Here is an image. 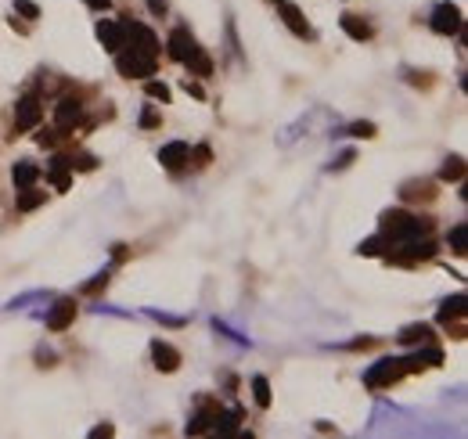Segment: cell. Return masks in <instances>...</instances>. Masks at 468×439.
I'll return each instance as SVG.
<instances>
[{
    "label": "cell",
    "mask_w": 468,
    "mask_h": 439,
    "mask_svg": "<svg viewBox=\"0 0 468 439\" xmlns=\"http://www.w3.org/2000/svg\"><path fill=\"white\" fill-rule=\"evenodd\" d=\"M87 4H90L94 11H108V4H112V0H87Z\"/></svg>",
    "instance_id": "33"
},
{
    "label": "cell",
    "mask_w": 468,
    "mask_h": 439,
    "mask_svg": "<svg viewBox=\"0 0 468 439\" xmlns=\"http://www.w3.org/2000/svg\"><path fill=\"white\" fill-rule=\"evenodd\" d=\"M62 141V130L58 127H51V130H36V144H40V148H54Z\"/></svg>",
    "instance_id": "27"
},
{
    "label": "cell",
    "mask_w": 468,
    "mask_h": 439,
    "mask_svg": "<svg viewBox=\"0 0 468 439\" xmlns=\"http://www.w3.org/2000/svg\"><path fill=\"white\" fill-rule=\"evenodd\" d=\"M159 163H163L166 170H184V166L191 163V144H187V141H170V144L159 151Z\"/></svg>",
    "instance_id": "10"
},
{
    "label": "cell",
    "mask_w": 468,
    "mask_h": 439,
    "mask_svg": "<svg viewBox=\"0 0 468 439\" xmlns=\"http://www.w3.org/2000/svg\"><path fill=\"white\" fill-rule=\"evenodd\" d=\"M433 230V220L428 216H414V213H404V209H389L382 213V234L385 238H393V245L400 242H414V238L428 234Z\"/></svg>",
    "instance_id": "1"
},
{
    "label": "cell",
    "mask_w": 468,
    "mask_h": 439,
    "mask_svg": "<svg viewBox=\"0 0 468 439\" xmlns=\"http://www.w3.org/2000/svg\"><path fill=\"white\" fill-rule=\"evenodd\" d=\"M141 127H144V130H155V127H163V112H159V108H148V112L141 115Z\"/></svg>",
    "instance_id": "29"
},
{
    "label": "cell",
    "mask_w": 468,
    "mask_h": 439,
    "mask_svg": "<svg viewBox=\"0 0 468 439\" xmlns=\"http://www.w3.org/2000/svg\"><path fill=\"white\" fill-rule=\"evenodd\" d=\"M144 90H148V98H151V101H163V105H170V87H166V83H159V79H148V83H144Z\"/></svg>",
    "instance_id": "26"
},
{
    "label": "cell",
    "mask_w": 468,
    "mask_h": 439,
    "mask_svg": "<svg viewBox=\"0 0 468 439\" xmlns=\"http://www.w3.org/2000/svg\"><path fill=\"white\" fill-rule=\"evenodd\" d=\"M123 25H127V47L123 51H134V54H144V58H159V36H155L148 25H141V22H127L123 18Z\"/></svg>",
    "instance_id": "2"
},
{
    "label": "cell",
    "mask_w": 468,
    "mask_h": 439,
    "mask_svg": "<svg viewBox=\"0 0 468 439\" xmlns=\"http://www.w3.org/2000/svg\"><path fill=\"white\" fill-rule=\"evenodd\" d=\"M447 245H450L454 256H464V252H468V227H464V223H457V227L447 234Z\"/></svg>",
    "instance_id": "23"
},
{
    "label": "cell",
    "mask_w": 468,
    "mask_h": 439,
    "mask_svg": "<svg viewBox=\"0 0 468 439\" xmlns=\"http://www.w3.org/2000/svg\"><path fill=\"white\" fill-rule=\"evenodd\" d=\"M339 25H342V33H346L349 40H361V44L375 36L371 22H368V18H361V15H342V18H339Z\"/></svg>",
    "instance_id": "16"
},
{
    "label": "cell",
    "mask_w": 468,
    "mask_h": 439,
    "mask_svg": "<svg viewBox=\"0 0 468 439\" xmlns=\"http://www.w3.org/2000/svg\"><path fill=\"white\" fill-rule=\"evenodd\" d=\"M11 180H15V187H33L36 180H40V166H33V163H15Z\"/></svg>",
    "instance_id": "18"
},
{
    "label": "cell",
    "mask_w": 468,
    "mask_h": 439,
    "mask_svg": "<svg viewBox=\"0 0 468 439\" xmlns=\"http://www.w3.org/2000/svg\"><path fill=\"white\" fill-rule=\"evenodd\" d=\"M400 198H404V202H436V184L433 180H407L404 187H400Z\"/></svg>",
    "instance_id": "12"
},
{
    "label": "cell",
    "mask_w": 468,
    "mask_h": 439,
    "mask_svg": "<svg viewBox=\"0 0 468 439\" xmlns=\"http://www.w3.org/2000/svg\"><path fill=\"white\" fill-rule=\"evenodd\" d=\"M98 40L105 44V51L119 54V51L127 47V25H123V22H101V25H98Z\"/></svg>",
    "instance_id": "8"
},
{
    "label": "cell",
    "mask_w": 468,
    "mask_h": 439,
    "mask_svg": "<svg viewBox=\"0 0 468 439\" xmlns=\"http://www.w3.org/2000/svg\"><path fill=\"white\" fill-rule=\"evenodd\" d=\"M464 177V158L461 155H450L447 163H443V170H440V180H447V184H457Z\"/></svg>",
    "instance_id": "22"
},
{
    "label": "cell",
    "mask_w": 468,
    "mask_h": 439,
    "mask_svg": "<svg viewBox=\"0 0 468 439\" xmlns=\"http://www.w3.org/2000/svg\"><path fill=\"white\" fill-rule=\"evenodd\" d=\"M155 65H159V58H144L134 51H119V58H115V69H119L123 79H151Z\"/></svg>",
    "instance_id": "3"
},
{
    "label": "cell",
    "mask_w": 468,
    "mask_h": 439,
    "mask_svg": "<svg viewBox=\"0 0 468 439\" xmlns=\"http://www.w3.org/2000/svg\"><path fill=\"white\" fill-rule=\"evenodd\" d=\"M461 317H464V295L447 299V303H443V310H440V321L447 324V321H461Z\"/></svg>",
    "instance_id": "24"
},
{
    "label": "cell",
    "mask_w": 468,
    "mask_h": 439,
    "mask_svg": "<svg viewBox=\"0 0 468 439\" xmlns=\"http://www.w3.org/2000/svg\"><path fill=\"white\" fill-rule=\"evenodd\" d=\"M440 364H443V353H440V349H436L433 342H425V346H421V353H414L411 361H404V368H407V371H421V368H440Z\"/></svg>",
    "instance_id": "15"
},
{
    "label": "cell",
    "mask_w": 468,
    "mask_h": 439,
    "mask_svg": "<svg viewBox=\"0 0 468 439\" xmlns=\"http://www.w3.org/2000/svg\"><path fill=\"white\" fill-rule=\"evenodd\" d=\"M184 90H187L191 98H199V101L206 98V90H202V83H194V79H184Z\"/></svg>",
    "instance_id": "31"
},
{
    "label": "cell",
    "mask_w": 468,
    "mask_h": 439,
    "mask_svg": "<svg viewBox=\"0 0 468 439\" xmlns=\"http://www.w3.org/2000/svg\"><path fill=\"white\" fill-rule=\"evenodd\" d=\"M76 321V299H58L47 313V328L51 332H65L69 324Z\"/></svg>",
    "instance_id": "13"
},
{
    "label": "cell",
    "mask_w": 468,
    "mask_h": 439,
    "mask_svg": "<svg viewBox=\"0 0 468 439\" xmlns=\"http://www.w3.org/2000/svg\"><path fill=\"white\" fill-rule=\"evenodd\" d=\"M101 435H112V425H105V428H94V432H90V439H101Z\"/></svg>",
    "instance_id": "34"
},
{
    "label": "cell",
    "mask_w": 468,
    "mask_h": 439,
    "mask_svg": "<svg viewBox=\"0 0 468 439\" xmlns=\"http://www.w3.org/2000/svg\"><path fill=\"white\" fill-rule=\"evenodd\" d=\"M436 335H433V328L428 324H407L404 332H400V342L404 346H425V342H433Z\"/></svg>",
    "instance_id": "17"
},
{
    "label": "cell",
    "mask_w": 468,
    "mask_h": 439,
    "mask_svg": "<svg viewBox=\"0 0 468 439\" xmlns=\"http://www.w3.org/2000/svg\"><path fill=\"white\" fill-rule=\"evenodd\" d=\"M151 361H155V368H159L163 375H173V371L180 368V353H177L170 342L155 339V342H151Z\"/></svg>",
    "instance_id": "9"
},
{
    "label": "cell",
    "mask_w": 468,
    "mask_h": 439,
    "mask_svg": "<svg viewBox=\"0 0 468 439\" xmlns=\"http://www.w3.org/2000/svg\"><path fill=\"white\" fill-rule=\"evenodd\" d=\"M44 202H47V194H44V191L22 187V194H18V213H33L36 206H44Z\"/></svg>",
    "instance_id": "21"
},
{
    "label": "cell",
    "mask_w": 468,
    "mask_h": 439,
    "mask_svg": "<svg viewBox=\"0 0 468 439\" xmlns=\"http://www.w3.org/2000/svg\"><path fill=\"white\" fill-rule=\"evenodd\" d=\"M278 11H281V18H285V25L296 33V36H314V29H310V22H306V15L292 4V0H278Z\"/></svg>",
    "instance_id": "11"
},
{
    "label": "cell",
    "mask_w": 468,
    "mask_h": 439,
    "mask_svg": "<svg viewBox=\"0 0 468 439\" xmlns=\"http://www.w3.org/2000/svg\"><path fill=\"white\" fill-rule=\"evenodd\" d=\"M148 11L163 18V15H166V0H148Z\"/></svg>",
    "instance_id": "32"
},
{
    "label": "cell",
    "mask_w": 468,
    "mask_h": 439,
    "mask_svg": "<svg viewBox=\"0 0 468 439\" xmlns=\"http://www.w3.org/2000/svg\"><path fill=\"white\" fill-rule=\"evenodd\" d=\"M349 134H353V137H375L378 130H375V123H353V127H349Z\"/></svg>",
    "instance_id": "30"
},
{
    "label": "cell",
    "mask_w": 468,
    "mask_h": 439,
    "mask_svg": "<svg viewBox=\"0 0 468 439\" xmlns=\"http://www.w3.org/2000/svg\"><path fill=\"white\" fill-rule=\"evenodd\" d=\"M15 15H22V18H40V8H36L33 0H15Z\"/></svg>",
    "instance_id": "28"
},
{
    "label": "cell",
    "mask_w": 468,
    "mask_h": 439,
    "mask_svg": "<svg viewBox=\"0 0 468 439\" xmlns=\"http://www.w3.org/2000/svg\"><path fill=\"white\" fill-rule=\"evenodd\" d=\"M166 51H170V58H173V62H184V58L194 51V40H191V33H187L184 25L170 33V40H166Z\"/></svg>",
    "instance_id": "14"
},
{
    "label": "cell",
    "mask_w": 468,
    "mask_h": 439,
    "mask_svg": "<svg viewBox=\"0 0 468 439\" xmlns=\"http://www.w3.org/2000/svg\"><path fill=\"white\" fill-rule=\"evenodd\" d=\"M83 119V105H80V98H62L58 101V108H54V127L65 134V130H72L76 123Z\"/></svg>",
    "instance_id": "7"
},
{
    "label": "cell",
    "mask_w": 468,
    "mask_h": 439,
    "mask_svg": "<svg viewBox=\"0 0 468 439\" xmlns=\"http://www.w3.org/2000/svg\"><path fill=\"white\" fill-rule=\"evenodd\" d=\"M69 170H72V166L65 163V158H54V163L47 166V177H51V184H54L58 191H69V184H72V180H69Z\"/></svg>",
    "instance_id": "19"
},
{
    "label": "cell",
    "mask_w": 468,
    "mask_h": 439,
    "mask_svg": "<svg viewBox=\"0 0 468 439\" xmlns=\"http://www.w3.org/2000/svg\"><path fill=\"white\" fill-rule=\"evenodd\" d=\"M404 375H407L404 361H378V364L364 375V385H368V389H389V385H397Z\"/></svg>",
    "instance_id": "4"
},
{
    "label": "cell",
    "mask_w": 468,
    "mask_h": 439,
    "mask_svg": "<svg viewBox=\"0 0 468 439\" xmlns=\"http://www.w3.org/2000/svg\"><path fill=\"white\" fill-rule=\"evenodd\" d=\"M428 25H433V33H440V36L461 33V8L450 4V0H443V4H436L433 18H428Z\"/></svg>",
    "instance_id": "5"
},
{
    "label": "cell",
    "mask_w": 468,
    "mask_h": 439,
    "mask_svg": "<svg viewBox=\"0 0 468 439\" xmlns=\"http://www.w3.org/2000/svg\"><path fill=\"white\" fill-rule=\"evenodd\" d=\"M252 400H256V407H270V382L267 378H252Z\"/></svg>",
    "instance_id": "25"
},
{
    "label": "cell",
    "mask_w": 468,
    "mask_h": 439,
    "mask_svg": "<svg viewBox=\"0 0 468 439\" xmlns=\"http://www.w3.org/2000/svg\"><path fill=\"white\" fill-rule=\"evenodd\" d=\"M40 119H44V108H40V98L36 94H25L15 108V134H25L33 127H40Z\"/></svg>",
    "instance_id": "6"
},
{
    "label": "cell",
    "mask_w": 468,
    "mask_h": 439,
    "mask_svg": "<svg viewBox=\"0 0 468 439\" xmlns=\"http://www.w3.org/2000/svg\"><path fill=\"white\" fill-rule=\"evenodd\" d=\"M184 65H187L194 76H209V72H213V62H209V54H206V51H199V47H194V51L184 58Z\"/></svg>",
    "instance_id": "20"
}]
</instances>
